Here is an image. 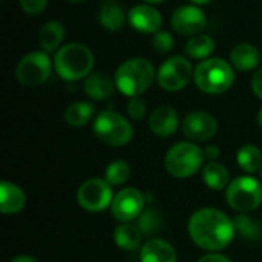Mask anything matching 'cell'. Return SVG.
<instances>
[{
    "label": "cell",
    "instance_id": "6da1fadb",
    "mask_svg": "<svg viewBox=\"0 0 262 262\" xmlns=\"http://www.w3.org/2000/svg\"><path fill=\"white\" fill-rule=\"evenodd\" d=\"M189 235L198 247L215 252L227 247L232 243L235 224L221 210L201 209L190 216Z\"/></svg>",
    "mask_w": 262,
    "mask_h": 262
},
{
    "label": "cell",
    "instance_id": "7a4b0ae2",
    "mask_svg": "<svg viewBox=\"0 0 262 262\" xmlns=\"http://www.w3.org/2000/svg\"><path fill=\"white\" fill-rule=\"evenodd\" d=\"M155 80V66L143 57H134L123 61L114 74L117 89L129 98L143 95Z\"/></svg>",
    "mask_w": 262,
    "mask_h": 262
},
{
    "label": "cell",
    "instance_id": "3957f363",
    "mask_svg": "<svg viewBox=\"0 0 262 262\" xmlns=\"http://www.w3.org/2000/svg\"><path fill=\"white\" fill-rule=\"evenodd\" d=\"M54 69L66 81H78L92 74L94 54L83 43L63 45L54 55Z\"/></svg>",
    "mask_w": 262,
    "mask_h": 262
},
{
    "label": "cell",
    "instance_id": "277c9868",
    "mask_svg": "<svg viewBox=\"0 0 262 262\" xmlns=\"http://www.w3.org/2000/svg\"><path fill=\"white\" fill-rule=\"evenodd\" d=\"M230 61L224 58H207L196 64L193 81L200 91L210 95H218L229 91L235 83V72Z\"/></svg>",
    "mask_w": 262,
    "mask_h": 262
},
{
    "label": "cell",
    "instance_id": "5b68a950",
    "mask_svg": "<svg viewBox=\"0 0 262 262\" xmlns=\"http://www.w3.org/2000/svg\"><path fill=\"white\" fill-rule=\"evenodd\" d=\"M95 137L112 147H121L132 140L134 129L130 123L115 111H101L94 120Z\"/></svg>",
    "mask_w": 262,
    "mask_h": 262
},
{
    "label": "cell",
    "instance_id": "8992f818",
    "mask_svg": "<svg viewBox=\"0 0 262 262\" xmlns=\"http://www.w3.org/2000/svg\"><path fill=\"white\" fill-rule=\"evenodd\" d=\"M204 157H206L204 152L196 144L183 141V143H177L169 149L164 164L172 177L190 178L201 169Z\"/></svg>",
    "mask_w": 262,
    "mask_h": 262
},
{
    "label": "cell",
    "instance_id": "52a82bcc",
    "mask_svg": "<svg viewBox=\"0 0 262 262\" xmlns=\"http://www.w3.org/2000/svg\"><path fill=\"white\" fill-rule=\"evenodd\" d=\"M226 198L229 206L239 213L255 210L262 203L261 183L253 177H238L229 184Z\"/></svg>",
    "mask_w": 262,
    "mask_h": 262
},
{
    "label": "cell",
    "instance_id": "ba28073f",
    "mask_svg": "<svg viewBox=\"0 0 262 262\" xmlns=\"http://www.w3.org/2000/svg\"><path fill=\"white\" fill-rule=\"evenodd\" d=\"M54 61L45 51H34L23 55L15 68V77L20 84L34 88L46 83L52 72Z\"/></svg>",
    "mask_w": 262,
    "mask_h": 262
},
{
    "label": "cell",
    "instance_id": "9c48e42d",
    "mask_svg": "<svg viewBox=\"0 0 262 262\" xmlns=\"http://www.w3.org/2000/svg\"><path fill=\"white\" fill-rule=\"evenodd\" d=\"M193 66L187 57L172 55L161 63L157 71V81L161 89L167 92H178L184 89L193 77Z\"/></svg>",
    "mask_w": 262,
    "mask_h": 262
},
{
    "label": "cell",
    "instance_id": "30bf717a",
    "mask_svg": "<svg viewBox=\"0 0 262 262\" xmlns=\"http://www.w3.org/2000/svg\"><path fill=\"white\" fill-rule=\"evenodd\" d=\"M112 189L106 180L91 178L84 181L78 192L77 201L88 212H101L112 204Z\"/></svg>",
    "mask_w": 262,
    "mask_h": 262
},
{
    "label": "cell",
    "instance_id": "8fae6325",
    "mask_svg": "<svg viewBox=\"0 0 262 262\" xmlns=\"http://www.w3.org/2000/svg\"><path fill=\"white\" fill-rule=\"evenodd\" d=\"M172 29L183 37H193L201 34L207 25V17L204 11L196 5H183L178 6L170 17Z\"/></svg>",
    "mask_w": 262,
    "mask_h": 262
},
{
    "label": "cell",
    "instance_id": "7c38bea8",
    "mask_svg": "<svg viewBox=\"0 0 262 262\" xmlns=\"http://www.w3.org/2000/svg\"><path fill=\"white\" fill-rule=\"evenodd\" d=\"M144 209V195L134 187H126L120 190L111 204V212L114 218L120 223H130L138 218Z\"/></svg>",
    "mask_w": 262,
    "mask_h": 262
},
{
    "label": "cell",
    "instance_id": "4fadbf2b",
    "mask_svg": "<svg viewBox=\"0 0 262 262\" xmlns=\"http://www.w3.org/2000/svg\"><path fill=\"white\" fill-rule=\"evenodd\" d=\"M183 134L193 141H207L218 130V121L213 115L204 111H193L184 117Z\"/></svg>",
    "mask_w": 262,
    "mask_h": 262
},
{
    "label": "cell",
    "instance_id": "5bb4252c",
    "mask_svg": "<svg viewBox=\"0 0 262 262\" xmlns=\"http://www.w3.org/2000/svg\"><path fill=\"white\" fill-rule=\"evenodd\" d=\"M129 25L141 34H155L161 29L163 15L157 8L149 3H140L130 8L127 12Z\"/></svg>",
    "mask_w": 262,
    "mask_h": 262
},
{
    "label": "cell",
    "instance_id": "9a60e30c",
    "mask_svg": "<svg viewBox=\"0 0 262 262\" xmlns=\"http://www.w3.org/2000/svg\"><path fill=\"white\" fill-rule=\"evenodd\" d=\"M180 118L172 106H158L149 117V129L161 138L170 137L177 132Z\"/></svg>",
    "mask_w": 262,
    "mask_h": 262
},
{
    "label": "cell",
    "instance_id": "2e32d148",
    "mask_svg": "<svg viewBox=\"0 0 262 262\" xmlns=\"http://www.w3.org/2000/svg\"><path fill=\"white\" fill-rule=\"evenodd\" d=\"M229 61L236 71H241V72L255 71L258 64L261 63V52L252 43H238L230 51Z\"/></svg>",
    "mask_w": 262,
    "mask_h": 262
},
{
    "label": "cell",
    "instance_id": "e0dca14e",
    "mask_svg": "<svg viewBox=\"0 0 262 262\" xmlns=\"http://www.w3.org/2000/svg\"><path fill=\"white\" fill-rule=\"evenodd\" d=\"M115 81L106 72H92L84 78L83 89L86 95L95 101L107 100L115 89Z\"/></svg>",
    "mask_w": 262,
    "mask_h": 262
},
{
    "label": "cell",
    "instance_id": "ac0fdd59",
    "mask_svg": "<svg viewBox=\"0 0 262 262\" xmlns=\"http://www.w3.org/2000/svg\"><path fill=\"white\" fill-rule=\"evenodd\" d=\"M25 204L26 195L18 186L9 181L0 184V210L3 215H15L25 207Z\"/></svg>",
    "mask_w": 262,
    "mask_h": 262
},
{
    "label": "cell",
    "instance_id": "d6986e66",
    "mask_svg": "<svg viewBox=\"0 0 262 262\" xmlns=\"http://www.w3.org/2000/svg\"><path fill=\"white\" fill-rule=\"evenodd\" d=\"M141 262H177V253L175 249L158 238L149 239L143 244L141 253H140Z\"/></svg>",
    "mask_w": 262,
    "mask_h": 262
},
{
    "label": "cell",
    "instance_id": "ffe728a7",
    "mask_svg": "<svg viewBox=\"0 0 262 262\" xmlns=\"http://www.w3.org/2000/svg\"><path fill=\"white\" fill-rule=\"evenodd\" d=\"M64 34H66V31H64V26L61 21L49 20L41 26V29L38 32V45L48 54L57 52L60 49V45L64 40Z\"/></svg>",
    "mask_w": 262,
    "mask_h": 262
},
{
    "label": "cell",
    "instance_id": "44dd1931",
    "mask_svg": "<svg viewBox=\"0 0 262 262\" xmlns=\"http://www.w3.org/2000/svg\"><path fill=\"white\" fill-rule=\"evenodd\" d=\"M98 21L106 31H120L126 23L124 9L115 2H106L98 11Z\"/></svg>",
    "mask_w": 262,
    "mask_h": 262
},
{
    "label": "cell",
    "instance_id": "7402d4cb",
    "mask_svg": "<svg viewBox=\"0 0 262 262\" xmlns=\"http://www.w3.org/2000/svg\"><path fill=\"white\" fill-rule=\"evenodd\" d=\"M215 51V40L207 34H196L190 37L184 46V52L192 60H207Z\"/></svg>",
    "mask_w": 262,
    "mask_h": 262
},
{
    "label": "cell",
    "instance_id": "603a6c76",
    "mask_svg": "<svg viewBox=\"0 0 262 262\" xmlns=\"http://www.w3.org/2000/svg\"><path fill=\"white\" fill-rule=\"evenodd\" d=\"M141 236L143 232L140 230L138 226H134L130 223H121L115 232H114V241L115 244L127 252L137 250L141 244Z\"/></svg>",
    "mask_w": 262,
    "mask_h": 262
},
{
    "label": "cell",
    "instance_id": "cb8c5ba5",
    "mask_svg": "<svg viewBox=\"0 0 262 262\" xmlns=\"http://www.w3.org/2000/svg\"><path fill=\"white\" fill-rule=\"evenodd\" d=\"M95 115V106L88 101H75L68 106L64 112V120L72 127L86 126Z\"/></svg>",
    "mask_w": 262,
    "mask_h": 262
},
{
    "label": "cell",
    "instance_id": "d4e9b609",
    "mask_svg": "<svg viewBox=\"0 0 262 262\" xmlns=\"http://www.w3.org/2000/svg\"><path fill=\"white\" fill-rule=\"evenodd\" d=\"M203 180H204V184L207 187H210L212 190H223V189L229 187V184H230L229 170L226 169L224 164L216 163V161L204 166Z\"/></svg>",
    "mask_w": 262,
    "mask_h": 262
},
{
    "label": "cell",
    "instance_id": "484cf974",
    "mask_svg": "<svg viewBox=\"0 0 262 262\" xmlns=\"http://www.w3.org/2000/svg\"><path fill=\"white\" fill-rule=\"evenodd\" d=\"M236 161L239 164V167L247 172V173H253L256 170H259L262 166V155L261 150L252 144H247V146H243L239 150H238V155H236Z\"/></svg>",
    "mask_w": 262,
    "mask_h": 262
},
{
    "label": "cell",
    "instance_id": "4316f807",
    "mask_svg": "<svg viewBox=\"0 0 262 262\" xmlns=\"http://www.w3.org/2000/svg\"><path fill=\"white\" fill-rule=\"evenodd\" d=\"M233 224H235V230L246 239L255 241V239L262 238V226L259 223L253 221L246 213L236 215L233 220Z\"/></svg>",
    "mask_w": 262,
    "mask_h": 262
},
{
    "label": "cell",
    "instance_id": "83f0119b",
    "mask_svg": "<svg viewBox=\"0 0 262 262\" xmlns=\"http://www.w3.org/2000/svg\"><path fill=\"white\" fill-rule=\"evenodd\" d=\"M104 177H106V181L111 186H120V184H123V183H126L129 180V177H130V167L123 160L112 161L106 167Z\"/></svg>",
    "mask_w": 262,
    "mask_h": 262
},
{
    "label": "cell",
    "instance_id": "f1b7e54d",
    "mask_svg": "<svg viewBox=\"0 0 262 262\" xmlns=\"http://www.w3.org/2000/svg\"><path fill=\"white\" fill-rule=\"evenodd\" d=\"M138 227L144 235H154L161 227V216L154 209H147L146 212L141 213Z\"/></svg>",
    "mask_w": 262,
    "mask_h": 262
},
{
    "label": "cell",
    "instance_id": "f546056e",
    "mask_svg": "<svg viewBox=\"0 0 262 262\" xmlns=\"http://www.w3.org/2000/svg\"><path fill=\"white\" fill-rule=\"evenodd\" d=\"M152 46L155 48L157 52L160 54H167L173 49L175 46V40L173 35L169 31H158L152 35Z\"/></svg>",
    "mask_w": 262,
    "mask_h": 262
},
{
    "label": "cell",
    "instance_id": "4dcf8cb0",
    "mask_svg": "<svg viewBox=\"0 0 262 262\" xmlns=\"http://www.w3.org/2000/svg\"><path fill=\"white\" fill-rule=\"evenodd\" d=\"M126 111H127V114H129L130 118H134V120H143L144 115H146V111H147L146 101L141 97H132V98H129V101L126 104Z\"/></svg>",
    "mask_w": 262,
    "mask_h": 262
},
{
    "label": "cell",
    "instance_id": "1f68e13d",
    "mask_svg": "<svg viewBox=\"0 0 262 262\" xmlns=\"http://www.w3.org/2000/svg\"><path fill=\"white\" fill-rule=\"evenodd\" d=\"M18 3L21 11L28 15H40L48 6V0H18Z\"/></svg>",
    "mask_w": 262,
    "mask_h": 262
},
{
    "label": "cell",
    "instance_id": "d6a6232c",
    "mask_svg": "<svg viewBox=\"0 0 262 262\" xmlns=\"http://www.w3.org/2000/svg\"><path fill=\"white\" fill-rule=\"evenodd\" d=\"M252 91L259 100H262V68H259L252 77Z\"/></svg>",
    "mask_w": 262,
    "mask_h": 262
},
{
    "label": "cell",
    "instance_id": "836d02e7",
    "mask_svg": "<svg viewBox=\"0 0 262 262\" xmlns=\"http://www.w3.org/2000/svg\"><path fill=\"white\" fill-rule=\"evenodd\" d=\"M198 262H232L227 256L224 255H220V253H210V255H206L203 256Z\"/></svg>",
    "mask_w": 262,
    "mask_h": 262
},
{
    "label": "cell",
    "instance_id": "e575fe53",
    "mask_svg": "<svg viewBox=\"0 0 262 262\" xmlns=\"http://www.w3.org/2000/svg\"><path fill=\"white\" fill-rule=\"evenodd\" d=\"M204 155L209 160H216L220 157V149L216 146H207L206 150H204Z\"/></svg>",
    "mask_w": 262,
    "mask_h": 262
},
{
    "label": "cell",
    "instance_id": "d590c367",
    "mask_svg": "<svg viewBox=\"0 0 262 262\" xmlns=\"http://www.w3.org/2000/svg\"><path fill=\"white\" fill-rule=\"evenodd\" d=\"M11 262H38L35 258H31V256H17L14 258Z\"/></svg>",
    "mask_w": 262,
    "mask_h": 262
},
{
    "label": "cell",
    "instance_id": "8d00e7d4",
    "mask_svg": "<svg viewBox=\"0 0 262 262\" xmlns=\"http://www.w3.org/2000/svg\"><path fill=\"white\" fill-rule=\"evenodd\" d=\"M192 5H196V6H203V5H207V3H210L212 0H189Z\"/></svg>",
    "mask_w": 262,
    "mask_h": 262
},
{
    "label": "cell",
    "instance_id": "74e56055",
    "mask_svg": "<svg viewBox=\"0 0 262 262\" xmlns=\"http://www.w3.org/2000/svg\"><path fill=\"white\" fill-rule=\"evenodd\" d=\"M144 3H149V5H158V3H163L166 0H143Z\"/></svg>",
    "mask_w": 262,
    "mask_h": 262
},
{
    "label": "cell",
    "instance_id": "f35d334b",
    "mask_svg": "<svg viewBox=\"0 0 262 262\" xmlns=\"http://www.w3.org/2000/svg\"><path fill=\"white\" fill-rule=\"evenodd\" d=\"M258 124L261 126L262 129V107L259 109V112H258Z\"/></svg>",
    "mask_w": 262,
    "mask_h": 262
},
{
    "label": "cell",
    "instance_id": "ab89813d",
    "mask_svg": "<svg viewBox=\"0 0 262 262\" xmlns=\"http://www.w3.org/2000/svg\"><path fill=\"white\" fill-rule=\"evenodd\" d=\"M69 3H81V2H84V0H68Z\"/></svg>",
    "mask_w": 262,
    "mask_h": 262
},
{
    "label": "cell",
    "instance_id": "60d3db41",
    "mask_svg": "<svg viewBox=\"0 0 262 262\" xmlns=\"http://www.w3.org/2000/svg\"><path fill=\"white\" fill-rule=\"evenodd\" d=\"M259 177H261V180H262V166H261V169H259Z\"/></svg>",
    "mask_w": 262,
    "mask_h": 262
},
{
    "label": "cell",
    "instance_id": "b9f144b4",
    "mask_svg": "<svg viewBox=\"0 0 262 262\" xmlns=\"http://www.w3.org/2000/svg\"><path fill=\"white\" fill-rule=\"evenodd\" d=\"M104 2H115V0H104Z\"/></svg>",
    "mask_w": 262,
    "mask_h": 262
}]
</instances>
